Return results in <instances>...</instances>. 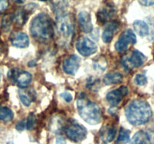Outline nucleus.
I'll return each mask as SVG.
<instances>
[{"label": "nucleus", "mask_w": 154, "mask_h": 144, "mask_svg": "<svg viewBox=\"0 0 154 144\" xmlns=\"http://www.w3.org/2000/svg\"><path fill=\"white\" fill-rule=\"evenodd\" d=\"M9 2L5 0H0V14L4 12L8 8Z\"/></svg>", "instance_id": "nucleus-31"}, {"label": "nucleus", "mask_w": 154, "mask_h": 144, "mask_svg": "<svg viewBox=\"0 0 154 144\" xmlns=\"http://www.w3.org/2000/svg\"><path fill=\"white\" fill-rule=\"evenodd\" d=\"M50 127H51L52 131H54V133H60V131H62L63 129L65 128L66 124H64L63 119L61 117L56 116L51 121Z\"/></svg>", "instance_id": "nucleus-21"}, {"label": "nucleus", "mask_w": 154, "mask_h": 144, "mask_svg": "<svg viewBox=\"0 0 154 144\" xmlns=\"http://www.w3.org/2000/svg\"><path fill=\"white\" fill-rule=\"evenodd\" d=\"M53 10L55 11L56 14H58V16L65 14V10L68 6L67 2H52Z\"/></svg>", "instance_id": "nucleus-24"}, {"label": "nucleus", "mask_w": 154, "mask_h": 144, "mask_svg": "<svg viewBox=\"0 0 154 144\" xmlns=\"http://www.w3.org/2000/svg\"><path fill=\"white\" fill-rule=\"evenodd\" d=\"M153 142H154V131H153Z\"/></svg>", "instance_id": "nucleus-37"}, {"label": "nucleus", "mask_w": 154, "mask_h": 144, "mask_svg": "<svg viewBox=\"0 0 154 144\" xmlns=\"http://www.w3.org/2000/svg\"><path fill=\"white\" fill-rule=\"evenodd\" d=\"M123 80V75L120 73H109L107 74L103 78V82L105 85H113L120 83Z\"/></svg>", "instance_id": "nucleus-19"}, {"label": "nucleus", "mask_w": 154, "mask_h": 144, "mask_svg": "<svg viewBox=\"0 0 154 144\" xmlns=\"http://www.w3.org/2000/svg\"><path fill=\"white\" fill-rule=\"evenodd\" d=\"M129 140H130L129 130L124 128H120V133H119L115 144H127L129 142Z\"/></svg>", "instance_id": "nucleus-23"}, {"label": "nucleus", "mask_w": 154, "mask_h": 144, "mask_svg": "<svg viewBox=\"0 0 154 144\" xmlns=\"http://www.w3.org/2000/svg\"><path fill=\"white\" fill-rule=\"evenodd\" d=\"M153 94H154V87H153Z\"/></svg>", "instance_id": "nucleus-38"}, {"label": "nucleus", "mask_w": 154, "mask_h": 144, "mask_svg": "<svg viewBox=\"0 0 154 144\" xmlns=\"http://www.w3.org/2000/svg\"><path fill=\"white\" fill-rule=\"evenodd\" d=\"M10 40L14 46L18 48H26L29 45V38L28 35L21 32L12 33Z\"/></svg>", "instance_id": "nucleus-13"}, {"label": "nucleus", "mask_w": 154, "mask_h": 144, "mask_svg": "<svg viewBox=\"0 0 154 144\" xmlns=\"http://www.w3.org/2000/svg\"><path fill=\"white\" fill-rule=\"evenodd\" d=\"M135 82L138 86H144L147 84V79L145 75L138 74L135 77Z\"/></svg>", "instance_id": "nucleus-30"}, {"label": "nucleus", "mask_w": 154, "mask_h": 144, "mask_svg": "<svg viewBox=\"0 0 154 144\" xmlns=\"http://www.w3.org/2000/svg\"><path fill=\"white\" fill-rule=\"evenodd\" d=\"M20 99L23 104L26 106H29L32 101L36 98V93L33 89L26 91V90H20L18 92Z\"/></svg>", "instance_id": "nucleus-16"}, {"label": "nucleus", "mask_w": 154, "mask_h": 144, "mask_svg": "<svg viewBox=\"0 0 154 144\" xmlns=\"http://www.w3.org/2000/svg\"><path fill=\"white\" fill-rule=\"evenodd\" d=\"M128 93H129V88H127V86H122L120 88L108 92L106 95V99L111 106H115L121 102L123 98L127 95Z\"/></svg>", "instance_id": "nucleus-9"}, {"label": "nucleus", "mask_w": 154, "mask_h": 144, "mask_svg": "<svg viewBox=\"0 0 154 144\" xmlns=\"http://www.w3.org/2000/svg\"><path fill=\"white\" fill-rule=\"evenodd\" d=\"M130 144H151V141L150 136L146 132L140 130L135 134Z\"/></svg>", "instance_id": "nucleus-17"}, {"label": "nucleus", "mask_w": 154, "mask_h": 144, "mask_svg": "<svg viewBox=\"0 0 154 144\" xmlns=\"http://www.w3.org/2000/svg\"><path fill=\"white\" fill-rule=\"evenodd\" d=\"M14 118V113L10 108L0 105V120L4 122H9Z\"/></svg>", "instance_id": "nucleus-22"}, {"label": "nucleus", "mask_w": 154, "mask_h": 144, "mask_svg": "<svg viewBox=\"0 0 154 144\" xmlns=\"http://www.w3.org/2000/svg\"><path fill=\"white\" fill-rule=\"evenodd\" d=\"M125 113L130 124L133 125H141L150 121L153 112L147 102L136 99L131 101L126 106Z\"/></svg>", "instance_id": "nucleus-1"}, {"label": "nucleus", "mask_w": 154, "mask_h": 144, "mask_svg": "<svg viewBox=\"0 0 154 144\" xmlns=\"http://www.w3.org/2000/svg\"><path fill=\"white\" fill-rule=\"evenodd\" d=\"M35 116L33 112H30L26 122V128L27 130H32L35 124Z\"/></svg>", "instance_id": "nucleus-29"}, {"label": "nucleus", "mask_w": 154, "mask_h": 144, "mask_svg": "<svg viewBox=\"0 0 154 144\" xmlns=\"http://www.w3.org/2000/svg\"><path fill=\"white\" fill-rule=\"evenodd\" d=\"M78 23L81 29L85 33H90L93 31L91 15L88 11H81L78 16Z\"/></svg>", "instance_id": "nucleus-12"}, {"label": "nucleus", "mask_w": 154, "mask_h": 144, "mask_svg": "<svg viewBox=\"0 0 154 144\" xmlns=\"http://www.w3.org/2000/svg\"><path fill=\"white\" fill-rule=\"evenodd\" d=\"M1 78H2V72L0 70V81H1Z\"/></svg>", "instance_id": "nucleus-36"}, {"label": "nucleus", "mask_w": 154, "mask_h": 144, "mask_svg": "<svg viewBox=\"0 0 154 144\" xmlns=\"http://www.w3.org/2000/svg\"><path fill=\"white\" fill-rule=\"evenodd\" d=\"M116 133H117V130L114 127H109L108 129L105 130V131L103 133L102 135V140H103L104 142L106 143V142H110L111 141H113V140L114 139L116 136Z\"/></svg>", "instance_id": "nucleus-25"}, {"label": "nucleus", "mask_w": 154, "mask_h": 144, "mask_svg": "<svg viewBox=\"0 0 154 144\" xmlns=\"http://www.w3.org/2000/svg\"><path fill=\"white\" fill-rule=\"evenodd\" d=\"M77 108L79 115L90 124H97L102 120V110L97 104L92 102L86 96H80L77 100Z\"/></svg>", "instance_id": "nucleus-3"}, {"label": "nucleus", "mask_w": 154, "mask_h": 144, "mask_svg": "<svg viewBox=\"0 0 154 144\" xmlns=\"http://www.w3.org/2000/svg\"><path fill=\"white\" fill-rule=\"evenodd\" d=\"M14 19V16H13V15L8 14L4 16V18L2 20V28L3 29V31L7 32L10 29L11 22Z\"/></svg>", "instance_id": "nucleus-26"}, {"label": "nucleus", "mask_w": 154, "mask_h": 144, "mask_svg": "<svg viewBox=\"0 0 154 144\" xmlns=\"http://www.w3.org/2000/svg\"><path fill=\"white\" fill-rule=\"evenodd\" d=\"M138 2L144 6H152L154 4V1H152V0H144V1H138Z\"/></svg>", "instance_id": "nucleus-34"}, {"label": "nucleus", "mask_w": 154, "mask_h": 144, "mask_svg": "<svg viewBox=\"0 0 154 144\" xmlns=\"http://www.w3.org/2000/svg\"><path fill=\"white\" fill-rule=\"evenodd\" d=\"M137 41L135 34L131 29H126L120 34L115 44V49L117 52H122L128 49L130 44H135Z\"/></svg>", "instance_id": "nucleus-8"}, {"label": "nucleus", "mask_w": 154, "mask_h": 144, "mask_svg": "<svg viewBox=\"0 0 154 144\" xmlns=\"http://www.w3.org/2000/svg\"><path fill=\"white\" fill-rule=\"evenodd\" d=\"M81 60L76 55L69 56L63 61V68L65 73L70 75H75L78 72L80 67Z\"/></svg>", "instance_id": "nucleus-11"}, {"label": "nucleus", "mask_w": 154, "mask_h": 144, "mask_svg": "<svg viewBox=\"0 0 154 144\" xmlns=\"http://www.w3.org/2000/svg\"><path fill=\"white\" fill-rule=\"evenodd\" d=\"M29 30L32 37L40 41L50 40L54 34L52 20L44 12L37 14L32 20Z\"/></svg>", "instance_id": "nucleus-2"}, {"label": "nucleus", "mask_w": 154, "mask_h": 144, "mask_svg": "<svg viewBox=\"0 0 154 144\" xmlns=\"http://www.w3.org/2000/svg\"><path fill=\"white\" fill-rule=\"evenodd\" d=\"M146 60V56L139 50H134L129 58H126L123 61V64L126 68H139Z\"/></svg>", "instance_id": "nucleus-10"}, {"label": "nucleus", "mask_w": 154, "mask_h": 144, "mask_svg": "<svg viewBox=\"0 0 154 144\" xmlns=\"http://www.w3.org/2000/svg\"><path fill=\"white\" fill-rule=\"evenodd\" d=\"M56 29L59 43L63 46L69 44L75 31V20L72 14H64L57 16Z\"/></svg>", "instance_id": "nucleus-4"}, {"label": "nucleus", "mask_w": 154, "mask_h": 144, "mask_svg": "<svg viewBox=\"0 0 154 144\" xmlns=\"http://www.w3.org/2000/svg\"><path fill=\"white\" fill-rule=\"evenodd\" d=\"M75 46L78 52L83 56L85 57L93 55L95 52H96L98 50V46L96 43L89 38L84 37V36H81L77 40Z\"/></svg>", "instance_id": "nucleus-7"}, {"label": "nucleus", "mask_w": 154, "mask_h": 144, "mask_svg": "<svg viewBox=\"0 0 154 144\" xmlns=\"http://www.w3.org/2000/svg\"><path fill=\"white\" fill-rule=\"evenodd\" d=\"M64 130L66 136L75 142L82 141L85 139L87 134V129L75 119H71L68 122L67 124H66Z\"/></svg>", "instance_id": "nucleus-5"}, {"label": "nucleus", "mask_w": 154, "mask_h": 144, "mask_svg": "<svg viewBox=\"0 0 154 144\" xmlns=\"http://www.w3.org/2000/svg\"><path fill=\"white\" fill-rule=\"evenodd\" d=\"M120 23L117 21H112L107 24L102 35V40L105 43H110L112 40L114 34L118 29Z\"/></svg>", "instance_id": "nucleus-15"}, {"label": "nucleus", "mask_w": 154, "mask_h": 144, "mask_svg": "<svg viewBox=\"0 0 154 144\" xmlns=\"http://www.w3.org/2000/svg\"><path fill=\"white\" fill-rule=\"evenodd\" d=\"M56 142H57V144H66V140L63 136H58L57 138Z\"/></svg>", "instance_id": "nucleus-35"}, {"label": "nucleus", "mask_w": 154, "mask_h": 144, "mask_svg": "<svg viewBox=\"0 0 154 144\" xmlns=\"http://www.w3.org/2000/svg\"><path fill=\"white\" fill-rule=\"evenodd\" d=\"M60 96L61 98H63L66 102L69 103L72 100V95L69 92H63L60 94Z\"/></svg>", "instance_id": "nucleus-32"}, {"label": "nucleus", "mask_w": 154, "mask_h": 144, "mask_svg": "<svg viewBox=\"0 0 154 144\" xmlns=\"http://www.w3.org/2000/svg\"><path fill=\"white\" fill-rule=\"evenodd\" d=\"M114 13H115V9L114 5H109L108 4L97 12L96 16H97L98 21L102 24L105 23L114 16Z\"/></svg>", "instance_id": "nucleus-14"}, {"label": "nucleus", "mask_w": 154, "mask_h": 144, "mask_svg": "<svg viewBox=\"0 0 154 144\" xmlns=\"http://www.w3.org/2000/svg\"><path fill=\"white\" fill-rule=\"evenodd\" d=\"M93 66L96 70H99V71H103L105 70L107 67V62L105 58L102 59V58H99V59L95 60L93 62Z\"/></svg>", "instance_id": "nucleus-28"}, {"label": "nucleus", "mask_w": 154, "mask_h": 144, "mask_svg": "<svg viewBox=\"0 0 154 144\" xmlns=\"http://www.w3.org/2000/svg\"><path fill=\"white\" fill-rule=\"evenodd\" d=\"M26 128V122L24 120H21L16 124V129L19 131H22Z\"/></svg>", "instance_id": "nucleus-33"}, {"label": "nucleus", "mask_w": 154, "mask_h": 144, "mask_svg": "<svg viewBox=\"0 0 154 144\" xmlns=\"http://www.w3.org/2000/svg\"><path fill=\"white\" fill-rule=\"evenodd\" d=\"M87 87L92 91H98L100 88V82L98 79L94 77H89L87 80Z\"/></svg>", "instance_id": "nucleus-27"}, {"label": "nucleus", "mask_w": 154, "mask_h": 144, "mask_svg": "<svg viewBox=\"0 0 154 144\" xmlns=\"http://www.w3.org/2000/svg\"><path fill=\"white\" fill-rule=\"evenodd\" d=\"M29 12L30 11L26 10L25 8L23 9H20L17 11L16 14L14 15V20L18 26H23L26 23L27 19H28Z\"/></svg>", "instance_id": "nucleus-20"}, {"label": "nucleus", "mask_w": 154, "mask_h": 144, "mask_svg": "<svg viewBox=\"0 0 154 144\" xmlns=\"http://www.w3.org/2000/svg\"><path fill=\"white\" fill-rule=\"evenodd\" d=\"M8 77L21 88L28 87L32 80V76L31 74L18 68H12L9 70L8 73Z\"/></svg>", "instance_id": "nucleus-6"}, {"label": "nucleus", "mask_w": 154, "mask_h": 144, "mask_svg": "<svg viewBox=\"0 0 154 144\" xmlns=\"http://www.w3.org/2000/svg\"><path fill=\"white\" fill-rule=\"evenodd\" d=\"M133 28L135 32L141 37H145L149 34L148 25L143 20H135L133 22Z\"/></svg>", "instance_id": "nucleus-18"}]
</instances>
